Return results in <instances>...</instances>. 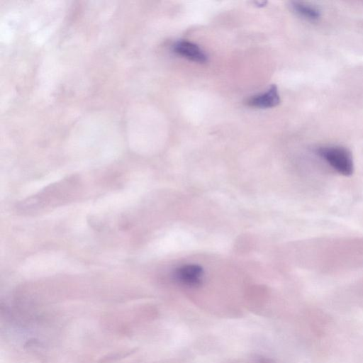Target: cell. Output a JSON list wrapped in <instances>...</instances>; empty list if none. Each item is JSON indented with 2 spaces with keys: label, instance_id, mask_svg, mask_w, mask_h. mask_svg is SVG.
<instances>
[{
  "label": "cell",
  "instance_id": "cell-3",
  "mask_svg": "<svg viewBox=\"0 0 363 363\" xmlns=\"http://www.w3.org/2000/svg\"><path fill=\"white\" fill-rule=\"evenodd\" d=\"M173 50L177 55L193 62L203 63L207 61L205 52L196 44L188 40H179L173 45Z\"/></svg>",
  "mask_w": 363,
  "mask_h": 363
},
{
  "label": "cell",
  "instance_id": "cell-4",
  "mask_svg": "<svg viewBox=\"0 0 363 363\" xmlns=\"http://www.w3.org/2000/svg\"><path fill=\"white\" fill-rule=\"evenodd\" d=\"M246 102L249 106L260 108L277 106L280 103L277 87L272 85L265 92L251 96Z\"/></svg>",
  "mask_w": 363,
  "mask_h": 363
},
{
  "label": "cell",
  "instance_id": "cell-1",
  "mask_svg": "<svg viewBox=\"0 0 363 363\" xmlns=\"http://www.w3.org/2000/svg\"><path fill=\"white\" fill-rule=\"evenodd\" d=\"M318 155L338 174L345 177L354 172V162L349 150L341 146H324L317 150Z\"/></svg>",
  "mask_w": 363,
  "mask_h": 363
},
{
  "label": "cell",
  "instance_id": "cell-2",
  "mask_svg": "<svg viewBox=\"0 0 363 363\" xmlns=\"http://www.w3.org/2000/svg\"><path fill=\"white\" fill-rule=\"evenodd\" d=\"M203 276L202 267L197 264H185L177 268L172 274L173 279L177 283L195 287L201 284Z\"/></svg>",
  "mask_w": 363,
  "mask_h": 363
},
{
  "label": "cell",
  "instance_id": "cell-5",
  "mask_svg": "<svg viewBox=\"0 0 363 363\" xmlns=\"http://www.w3.org/2000/svg\"><path fill=\"white\" fill-rule=\"evenodd\" d=\"M291 8L298 15L311 21L317 20L321 15L318 8L303 2L293 1Z\"/></svg>",
  "mask_w": 363,
  "mask_h": 363
},
{
  "label": "cell",
  "instance_id": "cell-6",
  "mask_svg": "<svg viewBox=\"0 0 363 363\" xmlns=\"http://www.w3.org/2000/svg\"><path fill=\"white\" fill-rule=\"evenodd\" d=\"M258 362L259 363H269V362L267 359H264V358L259 359Z\"/></svg>",
  "mask_w": 363,
  "mask_h": 363
}]
</instances>
